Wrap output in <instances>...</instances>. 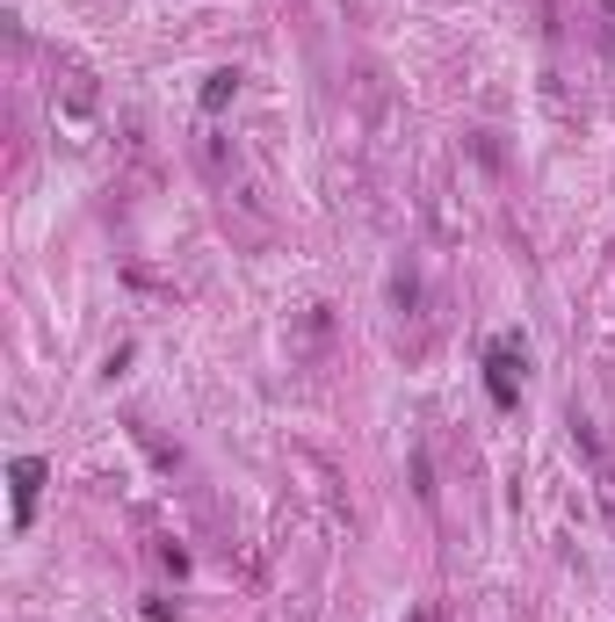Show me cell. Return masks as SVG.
Listing matches in <instances>:
<instances>
[{
    "instance_id": "6da1fadb",
    "label": "cell",
    "mask_w": 615,
    "mask_h": 622,
    "mask_svg": "<svg viewBox=\"0 0 615 622\" xmlns=\"http://www.w3.org/2000/svg\"><path fill=\"white\" fill-rule=\"evenodd\" d=\"M514 369H522V355H514V347H492V355H485V384H492V398H500V406H514Z\"/></svg>"
},
{
    "instance_id": "7a4b0ae2",
    "label": "cell",
    "mask_w": 615,
    "mask_h": 622,
    "mask_svg": "<svg viewBox=\"0 0 615 622\" xmlns=\"http://www.w3.org/2000/svg\"><path fill=\"white\" fill-rule=\"evenodd\" d=\"M36 492H44V464H36V456H22V464H15V521L36 514Z\"/></svg>"
},
{
    "instance_id": "3957f363",
    "label": "cell",
    "mask_w": 615,
    "mask_h": 622,
    "mask_svg": "<svg viewBox=\"0 0 615 622\" xmlns=\"http://www.w3.org/2000/svg\"><path fill=\"white\" fill-rule=\"evenodd\" d=\"M225 95H232V73H217V80L203 87V109H225Z\"/></svg>"
}]
</instances>
